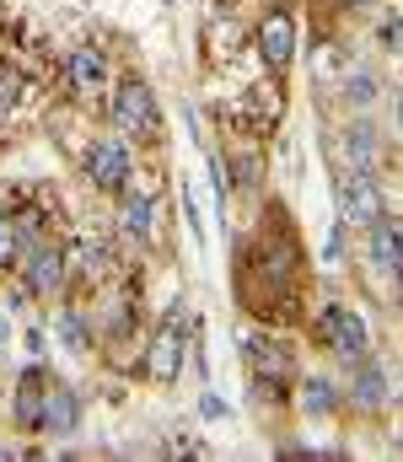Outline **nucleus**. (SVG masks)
<instances>
[{"instance_id": "obj_1", "label": "nucleus", "mask_w": 403, "mask_h": 462, "mask_svg": "<svg viewBox=\"0 0 403 462\" xmlns=\"http://www.w3.org/2000/svg\"><path fill=\"white\" fill-rule=\"evenodd\" d=\"M339 210H344V221H355V226H371L377 216H388V194H382L377 172H350V178L339 183Z\"/></svg>"}, {"instance_id": "obj_2", "label": "nucleus", "mask_w": 403, "mask_h": 462, "mask_svg": "<svg viewBox=\"0 0 403 462\" xmlns=\"http://www.w3.org/2000/svg\"><path fill=\"white\" fill-rule=\"evenodd\" d=\"M114 129H124V134H151L156 129V103H151L145 81H124L114 92Z\"/></svg>"}, {"instance_id": "obj_3", "label": "nucleus", "mask_w": 403, "mask_h": 462, "mask_svg": "<svg viewBox=\"0 0 403 462\" xmlns=\"http://www.w3.org/2000/svg\"><path fill=\"white\" fill-rule=\"evenodd\" d=\"M259 54H264V65L274 76L290 70V54H296V22H290V11H269L264 22H259Z\"/></svg>"}, {"instance_id": "obj_4", "label": "nucleus", "mask_w": 403, "mask_h": 462, "mask_svg": "<svg viewBox=\"0 0 403 462\" xmlns=\"http://www.w3.org/2000/svg\"><path fill=\"white\" fill-rule=\"evenodd\" d=\"M377 156H382V134H377V124H350L344 129V140H339V162H344V172H377Z\"/></svg>"}, {"instance_id": "obj_5", "label": "nucleus", "mask_w": 403, "mask_h": 462, "mask_svg": "<svg viewBox=\"0 0 403 462\" xmlns=\"http://www.w3.org/2000/svg\"><path fill=\"white\" fill-rule=\"evenodd\" d=\"M76 420H81V398H76L70 387H54V382H49V393H43V409H38L32 430H43V436H70V430H76Z\"/></svg>"}, {"instance_id": "obj_6", "label": "nucleus", "mask_w": 403, "mask_h": 462, "mask_svg": "<svg viewBox=\"0 0 403 462\" xmlns=\"http://www.w3.org/2000/svg\"><path fill=\"white\" fill-rule=\"evenodd\" d=\"M183 307H172L167 312V328L156 334V345H151V376L156 382H178V371H183Z\"/></svg>"}, {"instance_id": "obj_7", "label": "nucleus", "mask_w": 403, "mask_h": 462, "mask_svg": "<svg viewBox=\"0 0 403 462\" xmlns=\"http://www.w3.org/2000/svg\"><path fill=\"white\" fill-rule=\"evenodd\" d=\"M87 172H92L97 189H124L130 183V151L119 140H103V145L87 151Z\"/></svg>"}, {"instance_id": "obj_8", "label": "nucleus", "mask_w": 403, "mask_h": 462, "mask_svg": "<svg viewBox=\"0 0 403 462\" xmlns=\"http://www.w3.org/2000/svg\"><path fill=\"white\" fill-rule=\"evenodd\" d=\"M323 328H328V345H334L339 360H361V355H366V323H361L355 312L328 307V312H323Z\"/></svg>"}, {"instance_id": "obj_9", "label": "nucleus", "mask_w": 403, "mask_h": 462, "mask_svg": "<svg viewBox=\"0 0 403 462\" xmlns=\"http://www.w3.org/2000/svg\"><path fill=\"white\" fill-rule=\"evenodd\" d=\"M243 349H248V360H253V371H259V387H285L290 382V355L279 345H269V339H243Z\"/></svg>"}, {"instance_id": "obj_10", "label": "nucleus", "mask_w": 403, "mask_h": 462, "mask_svg": "<svg viewBox=\"0 0 403 462\" xmlns=\"http://www.w3.org/2000/svg\"><path fill=\"white\" fill-rule=\"evenodd\" d=\"M350 365H355V376H350V398H355V403H366V409H382V403L393 398L388 371H382L377 360H366V355H361V360H350Z\"/></svg>"}, {"instance_id": "obj_11", "label": "nucleus", "mask_w": 403, "mask_h": 462, "mask_svg": "<svg viewBox=\"0 0 403 462\" xmlns=\"http://www.w3.org/2000/svg\"><path fill=\"white\" fill-rule=\"evenodd\" d=\"M398 253H403V231H398V216H377L371 221V263L398 274Z\"/></svg>"}, {"instance_id": "obj_12", "label": "nucleus", "mask_w": 403, "mask_h": 462, "mask_svg": "<svg viewBox=\"0 0 403 462\" xmlns=\"http://www.w3.org/2000/svg\"><path fill=\"white\" fill-rule=\"evenodd\" d=\"M60 280H65V258L54 247H32L27 253V285L32 291H60Z\"/></svg>"}, {"instance_id": "obj_13", "label": "nucleus", "mask_w": 403, "mask_h": 462, "mask_svg": "<svg viewBox=\"0 0 403 462\" xmlns=\"http://www.w3.org/2000/svg\"><path fill=\"white\" fill-rule=\"evenodd\" d=\"M108 81V60H103V49H76L70 54V87H81V92H92V87H103Z\"/></svg>"}, {"instance_id": "obj_14", "label": "nucleus", "mask_w": 403, "mask_h": 462, "mask_svg": "<svg viewBox=\"0 0 403 462\" xmlns=\"http://www.w3.org/2000/svg\"><path fill=\"white\" fill-rule=\"evenodd\" d=\"M301 409H307V414H317V420H323V414H334V409H339V387H334V382H323V376L301 382Z\"/></svg>"}, {"instance_id": "obj_15", "label": "nucleus", "mask_w": 403, "mask_h": 462, "mask_svg": "<svg viewBox=\"0 0 403 462\" xmlns=\"http://www.w3.org/2000/svg\"><path fill=\"white\" fill-rule=\"evenodd\" d=\"M43 393H49V376H43V371H27V376H22V393H16V414H22L27 425L38 420V409H43Z\"/></svg>"}, {"instance_id": "obj_16", "label": "nucleus", "mask_w": 403, "mask_h": 462, "mask_svg": "<svg viewBox=\"0 0 403 462\" xmlns=\"http://www.w3.org/2000/svg\"><path fill=\"white\" fill-rule=\"evenodd\" d=\"M119 221H124V231H134V236H151V199H145V194H130L124 210H119Z\"/></svg>"}, {"instance_id": "obj_17", "label": "nucleus", "mask_w": 403, "mask_h": 462, "mask_svg": "<svg viewBox=\"0 0 403 462\" xmlns=\"http://www.w3.org/2000/svg\"><path fill=\"white\" fill-rule=\"evenodd\" d=\"M16 258H22V231L11 216H0V269H11Z\"/></svg>"}, {"instance_id": "obj_18", "label": "nucleus", "mask_w": 403, "mask_h": 462, "mask_svg": "<svg viewBox=\"0 0 403 462\" xmlns=\"http://www.w3.org/2000/svg\"><path fill=\"white\" fill-rule=\"evenodd\" d=\"M60 339H65V349H87V345H92V334H87V323H81L76 312H65V318H60Z\"/></svg>"}, {"instance_id": "obj_19", "label": "nucleus", "mask_w": 403, "mask_h": 462, "mask_svg": "<svg viewBox=\"0 0 403 462\" xmlns=\"http://www.w3.org/2000/svg\"><path fill=\"white\" fill-rule=\"evenodd\" d=\"M237 183H243L248 194H259V183H264V167H259V156H237Z\"/></svg>"}, {"instance_id": "obj_20", "label": "nucleus", "mask_w": 403, "mask_h": 462, "mask_svg": "<svg viewBox=\"0 0 403 462\" xmlns=\"http://www.w3.org/2000/svg\"><path fill=\"white\" fill-rule=\"evenodd\" d=\"M344 97H350V103H371V97H377V81H371V76H355V81H344Z\"/></svg>"}, {"instance_id": "obj_21", "label": "nucleus", "mask_w": 403, "mask_h": 462, "mask_svg": "<svg viewBox=\"0 0 403 462\" xmlns=\"http://www.w3.org/2000/svg\"><path fill=\"white\" fill-rule=\"evenodd\" d=\"M11 103H16V70H11V65H0V114H5Z\"/></svg>"}, {"instance_id": "obj_22", "label": "nucleus", "mask_w": 403, "mask_h": 462, "mask_svg": "<svg viewBox=\"0 0 403 462\" xmlns=\"http://www.w3.org/2000/svg\"><path fill=\"white\" fill-rule=\"evenodd\" d=\"M76 258H81V263H92V269H97V263H103V247H97V242H76Z\"/></svg>"}, {"instance_id": "obj_23", "label": "nucleus", "mask_w": 403, "mask_h": 462, "mask_svg": "<svg viewBox=\"0 0 403 462\" xmlns=\"http://www.w3.org/2000/svg\"><path fill=\"white\" fill-rule=\"evenodd\" d=\"M199 409H205V414H210V420H226V414H232V409H226V403H221V398H215V393H205V398H199Z\"/></svg>"}, {"instance_id": "obj_24", "label": "nucleus", "mask_w": 403, "mask_h": 462, "mask_svg": "<svg viewBox=\"0 0 403 462\" xmlns=\"http://www.w3.org/2000/svg\"><path fill=\"white\" fill-rule=\"evenodd\" d=\"M339 253H344V226L328 236V253H323V258H328V263H339Z\"/></svg>"}, {"instance_id": "obj_25", "label": "nucleus", "mask_w": 403, "mask_h": 462, "mask_svg": "<svg viewBox=\"0 0 403 462\" xmlns=\"http://www.w3.org/2000/svg\"><path fill=\"white\" fill-rule=\"evenodd\" d=\"M398 38H403V27H398V22H388V27H382V43H388V49H398Z\"/></svg>"}]
</instances>
